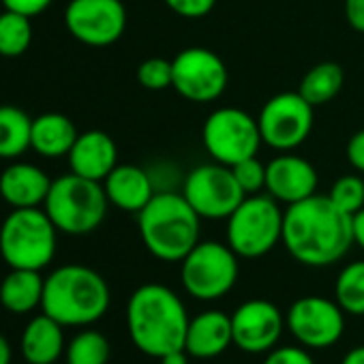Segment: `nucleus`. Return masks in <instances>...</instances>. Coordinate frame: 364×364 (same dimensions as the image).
Listing matches in <instances>:
<instances>
[{"mask_svg": "<svg viewBox=\"0 0 364 364\" xmlns=\"http://www.w3.org/2000/svg\"><path fill=\"white\" fill-rule=\"evenodd\" d=\"M50 187V176L28 161H11L0 173V198L11 208H41Z\"/></svg>", "mask_w": 364, "mask_h": 364, "instance_id": "obj_17", "label": "nucleus"}, {"mask_svg": "<svg viewBox=\"0 0 364 364\" xmlns=\"http://www.w3.org/2000/svg\"><path fill=\"white\" fill-rule=\"evenodd\" d=\"M163 3L169 11H173L180 18L200 20V18H206L215 9L217 0H163Z\"/></svg>", "mask_w": 364, "mask_h": 364, "instance_id": "obj_33", "label": "nucleus"}, {"mask_svg": "<svg viewBox=\"0 0 364 364\" xmlns=\"http://www.w3.org/2000/svg\"><path fill=\"white\" fill-rule=\"evenodd\" d=\"M232 171L238 180L240 189L245 191V196H255V193L266 191V165L257 156L236 163Z\"/></svg>", "mask_w": 364, "mask_h": 364, "instance_id": "obj_31", "label": "nucleus"}, {"mask_svg": "<svg viewBox=\"0 0 364 364\" xmlns=\"http://www.w3.org/2000/svg\"><path fill=\"white\" fill-rule=\"evenodd\" d=\"M0 3H3V7L7 11H16L26 18H35V16H41L43 11H48L54 0H0Z\"/></svg>", "mask_w": 364, "mask_h": 364, "instance_id": "obj_34", "label": "nucleus"}, {"mask_svg": "<svg viewBox=\"0 0 364 364\" xmlns=\"http://www.w3.org/2000/svg\"><path fill=\"white\" fill-rule=\"evenodd\" d=\"M112 302L107 281L92 268L67 264L46 277L41 309L65 328L99 321Z\"/></svg>", "mask_w": 364, "mask_h": 364, "instance_id": "obj_4", "label": "nucleus"}, {"mask_svg": "<svg viewBox=\"0 0 364 364\" xmlns=\"http://www.w3.org/2000/svg\"><path fill=\"white\" fill-rule=\"evenodd\" d=\"M0 228H3V221H0Z\"/></svg>", "mask_w": 364, "mask_h": 364, "instance_id": "obj_41", "label": "nucleus"}, {"mask_svg": "<svg viewBox=\"0 0 364 364\" xmlns=\"http://www.w3.org/2000/svg\"><path fill=\"white\" fill-rule=\"evenodd\" d=\"M345 315L347 313L336 300L302 296L289 306L285 323L291 336L306 349H326L341 341L345 332Z\"/></svg>", "mask_w": 364, "mask_h": 364, "instance_id": "obj_14", "label": "nucleus"}, {"mask_svg": "<svg viewBox=\"0 0 364 364\" xmlns=\"http://www.w3.org/2000/svg\"><path fill=\"white\" fill-rule=\"evenodd\" d=\"M109 353L112 347L107 336L99 330L88 328L69 341L65 349V360L67 364H107Z\"/></svg>", "mask_w": 364, "mask_h": 364, "instance_id": "obj_28", "label": "nucleus"}, {"mask_svg": "<svg viewBox=\"0 0 364 364\" xmlns=\"http://www.w3.org/2000/svg\"><path fill=\"white\" fill-rule=\"evenodd\" d=\"M330 202L347 215H355L364 208V178L358 173L341 176L328 191Z\"/></svg>", "mask_w": 364, "mask_h": 364, "instance_id": "obj_29", "label": "nucleus"}, {"mask_svg": "<svg viewBox=\"0 0 364 364\" xmlns=\"http://www.w3.org/2000/svg\"><path fill=\"white\" fill-rule=\"evenodd\" d=\"M202 141L213 161L234 167L236 163L257 156L262 141L257 118L240 107L215 109L202 127Z\"/></svg>", "mask_w": 364, "mask_h": 364, "instance_id": "obj_9", "label": "nucleus"}, {"mask_svg": "<svg viewBox=\"0 0 364 364\" xmlns=\"http://www.w3.org/2000/svg\"><path fill=\"white\" fill-rule=\"evenodd\" d=\"M11 360H14L11 345L3 334H0V364H11Z\"/></svg>", "mask_w": 364, "mask_h": 364, "instance_id": "obj_40", "label": "nucleus"}, {"mask_svg": "<svg viewBox=\"0 0 364 364\" xmlns=\"http://www.w3.org/2000/svg\"><path fill=\"white\" fill-rule=\"evenodd\" d=\"M58 230L43 208H14L0 228V257L9 268L43 270L52 264Z\"/></svg>", "mask_w": 364, "mask_h": 364, "instance_id": "obj_6", "label": "nucleus"}, {"mask_svg": "<svg viewBox=\"0 0 364 364\" xmlns=\"http://www.w3.org/2000/svg\"><path fill=\"white\" fill-rule=\"evenodd\" d=\"M33 118L18 105H0V159L16 161L31 148Z\"/></svg>", "mask_w": 364, "mask_h": 364, "instance_id": "obj_24", "label": "nucleus"}, {"mask_svg": "<svg viewBox=\"0 0 364 364\" xmlns=\"http://www.w3.org/2000/svg\"><path fill=\"white\" fill-rule=\"evenodd\" d=\"M189 353L185 351V349H176V351H171V353H165L163 358H161V364H189Z\"/></svg>", "mask_w": 364, "mask_h": 364, "instance_id": "obj_38", "label": "nucleus"}, {"mask_svg": "<svg viewBox=\"0 0 364 364\" xmlns=\"http://www.w3.org/2000/svg\"><path fill=\"white\" fill-rule=\"evenodd\" d=\"M343 84H345V71L338 63H319L304 73L298 92L313 107H317L332 101L341 92Z\"/></svg>", "mask_w": 364, "mask_h": 364, "instance_id": "obj_25", "label": "nucleus"}, {"mask_svg": "<svg viewBox=\"0 0 364 364\" xmlns=\"http://www.w3.org/2000/svg\"><path fill=\"white\" fill-rule=\"evenodd\" d=\"M345 154H347L349 165H351L358 173H364V129L355 131V133L349 137L347 148H345Z\"/></svg>", "mask_w": 364, "mask_h": 364, "instance_id": "obj_35", "label": "nucleus"}, {"mask_svg": "<svg viewBox=\"0 0 364 364\" xmlns=\"http://www.w3.org/2000/svg\"><path fill=\"white\" fill-rule=\"evenodd\" d=\"M264 364H315L304 345H277L264 358Z\"/></svg>", "mask_w": 364, "mask_h": 364, "instance_id": "obj_32", "label": "nucleus"}, {"mask_svg": "<svg viewBox=\"0 0 364 364\" xmlns=\"http://www.w3.org/2000/svg\"><path fill=\"white\" fill-rule=\"evenodd\" d=\"M283 215L285 210L268 193L247 196L225 219L228 245L242 259L268 255L283 238Z\"/></svg>", "mask_w": 364, "mask_h": 364, "instance_id": "obj_7", "label": "nucleus"}, {"mask_svg": "<svg viewBox=\"0 0 364 364\" xmlns=\"http://www.w3.org/2000/svg\"><path fill=\"white\" fill-rule=\"evenodd\" d=\"M56 319L50 315L33 317L20 338V351L28 364H54L65 353V334Z\"/></svg>", "mask_w": 364, "mask_h": 364, "instance_id": "obj_21", "label": "nucleus"}, {"mask_svg": "<svg viewBox=\"0 0 364 364\" xmlns=\"http://www.w3.org/2000/svg\"><path fill=\"white\" fill-rule=\"evenodd\" d=\"M77 135L80 133L69 116L60 112H46L33 118L31 150L46 159H60L69 154Z\"/></svg>", "mask_w": 364, "mask_h": 364, "instance_id": "obj_22", "label": "nucleus"}, {"mask_svg": "<svg viewBox=\"0 0 364 364\" xmlns=\"http://www.w3.org/2000/svg\"><path fill=\"white\" fill-rule=\"evenodd\" d=\"M137 82L141 88L150 90V92H159V90H167L171 88L173 82V69H171V60L167 58H148L137 67Z\"/></svg>", "mask_w": 364, "mask_h": 364, "instance_id": "obj_30", "label": "nucleus"}, {"mask_svg": "<svg viewBox=\"0 0 364 364\" xmlns=\"http://www.w3.org/2000/svg\"><path fill=\"white\" fill-rule=\"evenodd\" d=\"M137 230L146 251L159 262H182L200 242L202 217L182 193L156 191L137 213Z\"/></svg>", "mask_w": 364, "mask_h": 364, "instance_id": "obj_3", "label": "nucleus"}, {"mask_svg": "<svg viewBox=\"0 0 364 364\" xmlns=\"http://www.w3.org/2000/svg\"><path fill=\"white\" fill-rule=\"evenodd\" d=\"M319 176L311 161L294 152H279L266 163V193L279 204H298L317 193Z\"/></svg>", "mask_w": 364, "mask_h": 364, "instance_id": "obj_16", "label": "nucleus"}, {"mask_svg": "<svg viewBox=\"0 0 364 364\" xmlns=\"http://www.w3.org/2000/svg\"><path fill=\"white\" fill-rule=\"evenodd\" d=\"M107 196L103 182L82 178L73 171L52 180L43 210L58 232L86 236L101 228L107 217Z\"/></svg>", "mask_w": 364, "mask_h": 364, "instance_id": "obj_5", "label": "nucleus"}, {"mask_svg": "<svg viewBox=\"0 0 364 364\" xmlns=\"http://www.w3.org/2000/svg\"><path fill=\"white\" fill-rule=\"evenodd\" d=\"M334 300L347 315H364V259L341 268L334 281Z\"/></svg>", "mask_w": 364, "mask_h": 364, "instance_id": "obj_26", "label": "nucleus"}, {"mask_svg": "<svg viewBox=\"0 0 364 364\" xmlns=\"http://www.w3.org/2000/svg\"><path fill=\"white\" fill-rule=\"evenodd\" d=\"M46 279L39 270L11 268L0 283V304L9 313L24 315L41 306Z\"/></svg>", "mask_w": 364, "mask_h": 364, "instance_id": "obj_23", "label": "nucleus"}, {"mask_svg": "<svg viewBox=\"0 0 364 364\" xmlns=\"http://www.w3.org/2000/svg\"><path fill=\"white\" fill-rule=\"evenodd\" d=\"M234 345L232 334V315L208 309L191 317L185 338V351L198 360H210L225 353V349Z\"/></svg>", "mask_w": 364, "mask_h": 364, "instance_id": "obj_20", "label": "nucleus"}, {"mask_svg": "<svg viewBox=\"0 0 364 364\" xmlns=\"http://www.w3.org/2000/svg\"><path fill=\"white\" fill-rule=\"evenodd\" d=\"M189 311L182 298L163 283L139 285L127 302V330L133 345L148 358L185 349Z\"/></svg>", "mask_w": 364, "mask_h": 364, "instance_id": "obj_2", "label": "nucleus"}, {"mask_svg": "<svg viewBox=\"0 0 364 364\" xmlns=\"http://www.w3.org/2000/svg\"><path fill=\"white\" fill-rule=\"evenodd\" d=\"M69 169L82 178L103 182L109 171L118 165V148L112 135L92 129L77 135L73 148L67 154Z\"/></svg>", "mask_w": 364, "mask_h": 364, "instance_id": "obj_18", "label": "nucleus"}, {"mask_svg": "<svg viewBox=\"0 0 364 364\" xmlns=\"http://www.w3.org/2000/svg\"><path fill=\"white\" fill-rule=\"evenodd\" d=\"M103 189L109 206L133 215L144 210L156 193L152 176L144 167L131 163L116 165L103 180Z\"/></svg>", "mask_w": 364, "mask_h": 364, "instance_id": "obj_19", "label": "nucleus"}, {"mask_svg": "<svg viewBox=\"0 0 364 364\" xmlns=\"http://www.w3.org/2000/svg\"><path fill=\"white\" fill-rule=\"evenodd\" d=\"M238 255L219 240H200L180 262V283L191 298L213 302L228 296L238 281Z\"/></svg>", "mask_w": 364, "mask_h": 364, "instance_id": "obj_8", "label": "nucleus"}, {"mask_svg": "<svg viewBox=\"0 0 364 364\" xmlns=\"http://www.w3.org/2000/svg\"><path fill=\"white\" fill-rule=\"evenodd\" d=\"M341 364H364V345L351 347V349L343 355Z\"/></svg>", "mask_w": 364, "mask_h": 364, "instance_id": "obj_39", "label": "nucleus"}, {"mask_svg": "<svg viewBox=\"0 0 364 364\" xmlns=\"http://www.w3.org/2000/svg\"><path fill=\"white\" fill-rule=\"evenodd\" d=\"M33 18L16 11L0 14V56L20 58L28 52L33 43Z\"/></svg>", "mask_w": 364, "mask_h": 364, "instance_id": "obj_27", "label": "nucleus"}, {"mask_svg": "<svg viewBox=\"0 0 364 364\" xmlns=\"http://www.w3.org/2000/svg\"><path fill=\"white\" fill-rule=\"evenodd\" d=\"M281 242L285 251L302 266H332L353 247L351 215L336 208L328 196L315 193L287 206L283 215Z\"/></svg>", "mask_w": 364, "mask_h": 364, "instance_id": "obj_1", "label": "nucleus"}, {"mask_svg": "<svg viewBox=\"0 0 364 364\" xmlns=\"http://www.w3.org/2000/svg\"><path fill=\"white\" fill-rule=\"evenodd\" d=\"M351 230H353V245H358L364 251V208L351 217Z\"/></svg>", "mask_w": 364, "mask_h": 364, "instance_id": "obj_37", "label": "nucleus"}, {"mask_svg": "<svg viewBox=\"0 0 364 364\" xmlns=\"http://www.w3.org/2000/svg\"><path fill=\"white\" fill-rule=\"evenodd\" d=\"M65 26L82 46L109 48L127 31V7L122 0H69Z\"/></svg>", "mask_w": 364, "mask_h": 364, "instance_id": "obj_13", "label": "nucleus"}, {"mask_svg": "<svg viewBox=\"0 0 364 364\" xmlns=\"http://www.w3.org/2000/svg\"><path fill=\"white\" fill-rule=\"evenodd\" d=\"M313 105L300 92H279L259 109L262 141L277 152H294L313 131Z\"/></svg>", "mask_w": 364, "mask_h": 364, "instance_id": "obj_11", "label": "nucleus"}, {"mask_svg": "<svg viewBox=\"0 0 364 364\" xmlns=\"http://www.w3.org/2000/svg\"><path fill=\"white\" fill-rule=\"evenodd\" d=\"M285 328L287 323L281 309L264 298L247 300L232 313L234 345L251 355L274 349Z\"/></svg>", "mask_w": 364, "mask_h": 364, "instance_id": "obj_15", "label": "nucleus"}, {"mask_svg": "<svg viewBox=\"0 0 364 364\" xmlns=\"http://www.w3.org/2000/svg\"><path fill=\"white\" fill-rule=\"evenodd\" d=\"M171 88L191 103L217 101L230 84L225 60L208 48H187L171 60Z\"/></svg>", "mask_w": 364, "mask_h": 364, "instance_id": "obj_12", "label": "nucleus"}, {"mask_svg": "<svg viewBox=\"0 0 364 364\" xmlns=\"http://www.w3.org/2000/svg\"><path fill=\"white\" fill-rule=\"evenodd\" d=\"M345 20L355 33L364 35V0H345Z\"/></svg>", "mask_w": 364, "mask_h": 364, "instance_id": "obj_36", "label": "nucleus"}, {"mask_svg": "<svg viewBox=\"0 0 364 364\" xmlns=\"http://www.w3.org/2000/svg\"><path fill=\"white\" fill-rule=\"evenodd\" d=\"M180 193L202 219L208 221L228 219L247 198L232 167L217 161L193 167L185 176Z\"/></svg>", "mask_w": 364, "mask_h": 364, "instance_id": "obj_10", "label": "nucleus"}]
</instances>
